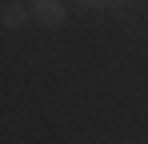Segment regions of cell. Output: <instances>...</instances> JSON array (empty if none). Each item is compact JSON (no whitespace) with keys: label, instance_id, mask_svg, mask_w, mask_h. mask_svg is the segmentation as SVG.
I'll return each mask as SVG.
<instances>
[{"label":"cell","instance_id":"6da1fadb","mask_svg":"<svg viewBox=\"0 0 148 144\" xmlns=\"http://www.w3.org/2000/svg\"><path fill=\"white\" fill-rule=\"evenodd\" d=\"M32 16L40 24H48V28H56V24H64V4L60 0H36L32 4Z\"/></svg>","mask_w":148,"mask_h":144},{"label":"cell","instance_id":"7a4b0ae2","mask_svg":"<svg viewBox=\"0 0 148 144\" xmlns=\"http://www.w3.org/2000/svg\"><path fill=\"white\" fill-rule=\"evenodd\" d=\"M24 20H28V12L20 8V4H4V8H0V24H8V28H20Z\"/></svg>","mask_w":148,"mask_h":144},{"label":"cell","instance_id":"3957f363","mask_svg":"<svg viewBox=\"0 0 148 144\" xmlns=\"http://www.w3.org/2000/svg\"><path fill=\"white\" fill-rule=\"evenodd\" d=\"M84 4H100V0H84Z\"/></svg>","mask_w":148,"mask_h":144}]
</instances>
